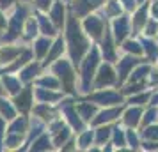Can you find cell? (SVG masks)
<instances>
[{
  "mask_svg": "<svg viewBox=\"0 0 158 152\" xmlns=\"http://www.w3.org/2000/svg\"><path fill=\"white\" fill-rule=\"evenodd\" d=\"M103 81H105V83H112V81H114V74H112V69H110V67H103V69H101V72H100V83H103Z\"/></svg>",
  "mask_w": 158,
  "mask_h": 152,
  "instance_id": "obj_1",
  "label": "cell"
},
{
  "mask_svg": "<svg viewBox=\"0 0 158 152\" xmlns=\"http://www.w3.org/2000/svg\"><path fill=\"white\" fill-rule=\"evenodd\" d=\"M137 119H139V110H131V111L126 113V122H128L130 126H131V124H135Z\"/></svg>",
  "mask_w": 158,
  "mask_h": 152,
  "instance_id": "obj_2",
  "label": "cell"
}]
</instances>
